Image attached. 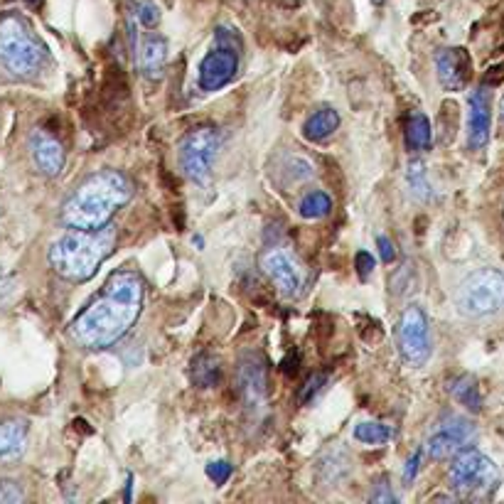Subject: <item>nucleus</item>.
Here are the masks:
<instances>
[{"mask_svg": "<svg viewBox=\"0 0 504 504\" xmlns=\"http://www.w3.org/2000/svg\"><path fill=\"white\" fill-rule=\"evenodd\" d=\"M143 298L146 283L140 273L128 269L111 273L92 303L72 320L69 335L84 349H106L116 345L140 318Z\"/></svg>", "mask_w": 504, "mask_h": 504, "instance_id": "obj_1", "label": "nucleus"}, {"mask_svg": "<svg viewBox=\"0 0 504 504\" xmlns=\"http://www.w3.org/2000/svg\"><path fill=\"white\" fill-rule=\"evenodd\" d=\"M133 197L131 180L119 170H99L76 187L62 207V222L69 229H102Z\"/></svg>", "mask_w": 504, "mask_h": 504, "instance_id": "obj_2", "label": "nucleus"}, {"mask_svg": "<svg viewBox=\"0 0 504 504\" xmlns=\"http://www.w3.org/2000/svg\"><path fill=\"white\" fill-rule=\"evenodd\" d=\"M116 243V229H72L49 246V266L57 276L72 283H84L99 271Z\"/></svg>", "mask_w": 504, "mask_h": 504, "instance_id": "obj_3", "label": "nucleus"}, {"mask_svg": "<svg viewBox=\"0 0 504 504\" xmlns=\"http://www.w3.org/2000/svg\"><path fill=\"white\" fill-rule=\"evenodd\" d=\"M47 62V47L18 15L0 20V66L15 79L38 75Z\"/></svg>", "mask_w": 504, "mask_h": 504, "instance_id": "obj_4", "label": "nucleus"}, {"mask_svg": "<svg viewBox=\"0 0 504 504\" xmlns=\"http://www.w3.org/2000/svg\"><path fill=\"white\" fill-rule=\"evenodd\" d=\"M455 308L463 318L480 320L504 308V273L500 269H477L455 290Z\"/></svg>", "mask_w": 504, "mask_h": 504, "instance_id": "obj_5", "label": "nucleus"}, {"mask_svg": "<svg viewBox=\"0 0 504 504\" xmlns=\"http://www.w3.org/2000/svg\"><path fill=\"white\" fill-rule=\"evenodd\" d=\"M453 492L463 500H485L500 485V470L485 453L475 448L460 450L448 473Z\"/></svg>", "mask_w": 504, "mask_h": 504, "instance_id": "obj_6", "label": "nucleus"}, {"mask_svg": "<svg viewBox=\"0 0 504 504\" xmlns=\"http://www.w3.org/2000/svg\"><path fill=\"white\" fill-rule=\"evenodd\" d=\"M222 138L215 128H192L185 138L180 140V170L185 172V178L192 182H207L215 168L217 153H219Z\"/></svg>", "mask_w": 504, "mask_h": 504, "instance_id": "obj_7", "label": "nucleus"}, {"mask_svg": "<svg viewBox=\"0 0 504 504\" xmlns=\"http://www.w3.org/2000/svg\"><path fill=\"white\" fill-rule=\"evenodd\" d=\"M399 352H402L403 365L411 369H420L430 359L433 342H430V320L426 310L419 305H409L399 318Z\"/></svg>", "mask_w": 504, "mask_h": 504, "instance_id": "obj_8", "label": "nucleus"}, {"mask_svg": "<svg viewBox=\"0 0 504 504\" xmlns=\"http://www.w3.org/2000/svg\"><path fill=\"white\" fill-rule=\"evenodd\" d=\"M259 266L261 271L269 276L276 290H279L283 298L296 300L305 293V286H308V271L305 266L293 256L286 249H266L259 259Z\"/></svg>", "mask_w": 504, "mask_h": 504, "instance_id": "obj_9", "label": "nucleus"}, {"mask_svg": "<svg viewBox=\"0 0 504 504\" xmlns=\"http://www.w3.org/2000/svg\"><path fill=\"white\" fill-rule=\"evenodd\" d=\"M217 47L199 65V86L205 92H217L232 82L239 72V52L234 49L236 35L232 30L219 28L215 32Z\"/></svg>", "mask_w": 504, "mask_h": 504, "instance_id": "obj_10", "label": "nucleus"}, {"mask_svg": "<svg viewBox=\"0 0 504 504\" xmlns=\"http://www.w3.org/2000/svg\"><path fill=\"white\" fill-rule=\"evenodd\" d=\"M475 438V426L463 416H448L436 426L426 443V453L430 460H448L450 455H458L460 450L470 446Z\"/></svg>", "mask_w": 504, "mask_h": 504, "instance_id": "obj_11", "label": "nucleus"}, {"mask_svg": "<svg viewBox=\"0 0 504 504\" xmlns=\"http://www.w3.org/2000/svg\"><path fill=\"white\" fill-rule=\"evenodd\" d=\"M236 384L242 393L243 406L249 411H261L269 396V367L261 355H246L236 369Z\"/></svg>", "mask_w": 504, "mask_h": 504, "instance_id": "obj_12", "label": "nucleus"}, {"mask_svg": "<svg viewBox=\"0 0 504 504\" xmlns=\"http://www.w3.org/2000/svg\"><path fill=\"white\" fill-rule=\"evenodd\" d=\"M492 128V92L487 86H477L467 99V146L482 150L490 143Z\"/></svg>", "mask_w": 504, "mask_h": 504, "instance_id": "obj_13", "label": "nucleus"}, {"mask_svg": "<svg viewBox=\"0 0 504 504\" xmlns=\"http://www.w3.org/2000/svg\"><path fill=\"white\" fill-rule=\"evenodd\" d=\"M436 75L440 86L446 92H460L465 89L470 76H473V59L463 47H448L436 55Z\"/></svg>", "mask_w": 504, "mask_h": 504, "instance_id": "obj_14", "label": "nucleus"}, {"mask_svg": "<svg viewBox=\"0 0 504 504\" xmlns=\"http://www.w3.org/2000/svg\"><path fill=\"white\" fill-rule=\"evenodd\" d=\"M30 155H32L35 168L47 178H57L65 170V148H62V143L52 133L42 131V128L32 131V136H30Z\"/></svg>", "mask_w": 504, "mask_h": 504, "instance_id": "obj_15", "label": "nucleus"}, {"mask_svg": "<svg viewBox=\"0 0 504 504\" xmlns=\"http://www.w3.org/2000/svg\"><path fill=\"white\" fill-rule=\"evenodd\" d=\"M136 59H138L140 75L146 79H160L165 75L168 66V42L163 35H148L146 40H140V45L136 47Z\"/></svg>", "mask_w": 504, "mask_h": 504, "instance_id": "obj_16", "label": "nucleus"}, {"mask_svg": "<svg viewBox=\"0 0 504 504\" xmlns=\"http://www.w3.org/2000/svg\"><path fill=\"white\" fill-rule=\"evenodd\" d=\"M28 446V423L10 419L0 423V463L18 460Z\"/></svg>", "mask_w": 504, "mask_h": 504, "instance_id": "obj_17", "label": "nucleus"}, {"mask_svg": "<svg viewBox=\"0 0 504 504\" xmlns=\"http://www.w3.org/2000/svg\"><path fill=\"white\" fill-rule=\"evenodd\" d=\"M448 392L453 393V399L458 403H463L467 411L477 413L482 409V393H480V386H477L475 376L470 374H460V376H453L448 382Z\"/></svg>", "mask_w": 504, "mask_h": 504, "instance_id": "obj_18", "label": "nucleus"}, {"mask_svg": "<svg viewBox=\"0 0 504 504\" xmlns=\"http://www.w3.org/2000/svg\"><path fill=\"white\" fill-rule=\"evenodd\" d=\"M337 128H340V113L335 109H320V111L313 113L308 121H305L303 133L313 143H320V140L330 138Z\"/></svg>", "mask_w": 504, "mask_h": 504, "instance_id": "obj_19", "label": "nucleus"}, {"mask_svg": "<svg viewBox=\"0 0 504 504\" xmlns=\"http://www.w3.org/2000/svg\"><path fill=\"white\" fill-rule=\"evenodd\" d=\"M406 146L413 153H423L433 146V128L430 121L420 111L411 113V119L406 123Z\"/></svg>", "mask_w": 504, "mask_h": 504, "instance_id": "obj_20", "label": "nucleus"}, {"mask_svg": "<svg viewBox=\"0 0 504 504\" xmlns=\"http://www.w3.org/2000/svg\"><path fill=\"white\" fill-rule=\"evenodd\" d=\"M406 185H409V195H411L416 202H430L433 185H430L426 165H423L420 160H411V163L406 165Z\"/></svg>", "mask_w": 504, "mask_h": 504, "instance_id": "obj_21", "label": "nucleus"}, {"mask_svg": "<svg viewBox=\"0 0 504 504\" xmlns=\"http://www.w3.org/2000/svg\"><path fill=\"white\" fill-rule=\"evenodd\" d=\"M192 382L199 389H212L219 382V362L212 355H199L192 359Z\"/></svg>", "mask_w": 504, "mask_h": 504, "instance_id": "obj_22", "label": "nucleus"}, {"mask_svg": "<svg viewBox=\"0 0 504 504\" xmlns=\"http://www.w3.org/2000/svg\"><path fill=\"white\" fill-rule=\"evenodd\" d=\"M332 212V197L327 195V192H308V195L300 199L298 205V215L303 219H323Z\"/></svg>", "mask_w": 504, "mask_h": 504, "instance_id": "obj_23", "label": "nucleus"}, {"mask_svg": "<svg viewBox=\"0 0 504 504\" xmlns=\"http://www.w3.org/2000/svg\"><path fill=\"white\" fill-rule=\"evenodd\" d=\"M355 438L365 446H384L386 440L392 438V429L379 423V420H365L355 429Z\"/></svg>", "mask_w": 504, "mask_h": 504, "instance_id": "obj_24", "label": "nucleus"}, {"mask_svg": "<svg viewBox=\"0 0 504 504\" xmlns=\"http://www.w3.org/2000/svg\"><path fill=\"white\" fill-rule=\"evenodd\" d=\"M131 13H133V18L138 20L140 25H146V28H155V25L160 22L158 5H155V3H150V0H143V3H133Z\"/></svg>", "mask_w": 504, "mask_h": 504, "instance_id": "obj_25", "label": "nucleus"}, {"mask_svg": "<svg viewBox=\"0 0 504 504\" xmlns=\"http://www.w3.org/2000/svg\"><path fill=\"white\" fill-rule=\"evenodd\" d=\"M22 500H25V492H22L20 482L0 477V504H18Z\"/></svg>", "mask_w": 504, "mask_h": 504, "instance_id": "obj_26", "label": "nucleus"}, {"mask_svg": "<svg viewBox=\"0 0 504 504\" xmlns=\"http://www.w3.org/2000/svg\"><path fill=\"white\" fill-rule=\"evenodd\" d=\"M327 384V376L325 374H313V376H308L305 379V384H303V389H300V403H310L315 396H318L320 392H323V386Z\"/></svg>", "mask_w": 504, "mask_h": 504, "instance_id": "obj_27", "label": "nucleus"}, {"mask_svg": "<svg viewBox=\"0 0 504 504\" xmlns=\"http://www.w3.org/2000/svg\"><path fill=\"white\" fill-rule=\"evenodd\" d=\"M232 463H226V460H212V463L207 465V477H209L215 485H225L226 480L232 477Z\"/></svg>", "mask_w": 504, "mask_h": 504, "instance_id": "obj_28", "label": "nucleus"}, {"mask_svg": "<svg viewBox=\"0 0 504 504\" xmlns=\"http://www.w3.org/2000/svg\"><path fill=\"white\" fill-rule=\"evenodd\" d=\"M374 266H376V261H374V256L369 252H357L355 256V269L357 273H359V279L367 280L369 276L374 273Z\"/></svg>", "mask_w": 504, "mask_h": 504, "instance_id": "obj_29", "label": "nucleus"}, {"mask_svg": "<svg viewBox=\"0 0 504 504\" xmlns=\"http://www.w3.org/2000/svg\"><path fill=\"white\" fill-rule=\"evenodd\" d=\"M369 502H376V504H393V502H396V495L392 492V485H389L386 480H382V482L376 485V490H374L372 495H369Z\"/></svg>", "mask_w": 504, "mask_h": 504, "instance_id": "obj_30", "label": "nucleus"}, {"mask_svg": "<svg viewBox=\"0 0 504 504\" xmlns=\"http://www.w3.org/2000/svg\"><path fill=\"white\" fill-rule=\"evenodd\" d=\"M376 246H379V253H382L384 263H392L396 259V246L389 236H379L376 239Z\"/></svg>", "mask_w": 504, "mask_h": 504, "instance_id": "obj_31", "label": "nucleus"}, {"mask_svg": "<svg viewBox=\"0 0 504 504\" xmlns=\"http://www.w3.org/2000/svg\"><path fill=\"white\" fill-rule=\"evenodd\" d=\"M419 463H420V450H416L411 458H409V463H406V470H403V482L406 485H411L413 477H416V473H419Z\"/></svg>", "mask_w": 504, "mask_h": 504, "instance_id": "obj_32", "label": "nucleus"}, {"mask_svg": "<svg viewBox=\"0 0 504 504\" xmlns=\"http://www.w3.org/2000/svg\"><path fill=\"white\" fill-rule=\"evenodd\" d=\"M25 3H28L30 8H38L40 3H42V0H25Z\"/></svg>", "mask_w": 504, "mask_h": 504, "instance_id": "obj_33", "label": "nucleus"}, {"mask_svg": "<svg viewBox=\"0 0 504 504\" xmlns=\"http://www.w3.org/2000/svg\"><path fill=\"white\" fill-rule=\"evenodd\" d=\"M500 121H502V128H504V99H502V106H500Z\"/></svg>", "mask_w": 504, "mask_h": 504, "instance_id": "obj_34", "label": "nucleus"}, {"mask_svg": "<svg viewBox=\"0 0 504 504\" xmlns=\"http://www.w3.org/2000/svg\"><path fill=\"white\" fill-rule=\"evenodd\" d=\"M374 5H384V3H386V0H372Z\"/></svg>", "mask_w": 504, "mask_h": 504, "instance_id": "obj_35", "label": "nucleus"}]
</instances>
